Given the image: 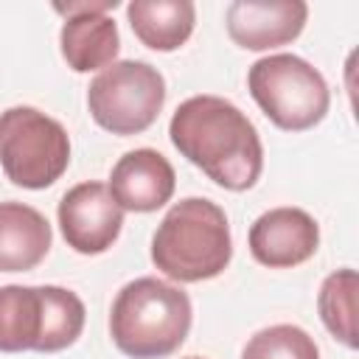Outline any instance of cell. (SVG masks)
I'll return each mask as SVG.
<instances>
[{"label":"cell","mask_w":359,"mask_h":359,"mask_svg":"<svg viewBox=\"0 0 359 359\" xmlns=\"http://www.w3.org/2000/svg\"><path fill=\"white\" fill-rule=\"evenodd\" d=\"M168 137L188 163L227 191L252 188L264 171L258 129L222 95L185 98L171 115Z\"/></svg>","instance_id":"6da1fadb"},{"label":"cell","mask_w":359,"mask_h":359,"mask_svg":"<svg viewBox=\"0 0 359 359\" xmlns=\"http://www.w3.org/2000/svg\"><path fill=\"white\" fill-rule=\"evenodd\" d=\"M233 258L227 213L205 199H180L151 236L154 266L180 283H199L222 275Z\"/></svg>","instance_id":"7a4b0ae2"},{"label":"cell","mask_w":359,"mask_h":359,"mask_svg":"<svg viewBox=\"0 0 359 359\" xmlns=\"http://www.w3.org/2000/svg\"><path fill=\"white\" fill-rule=\"evenodd\" d=\"M191 317L188 292L146 275L129 280L112 300L109 337L129 359H163L185 342Z\"/></svg>","instance_id":"3957f363"},{"label":"cell","mask_w":359,"mask_h":359,"mask_svg":"<svg viewBox=\"0 0 359 359\" xmlns=\"http://www.w3.org/2000/svg\"><path fill=\"white\" fill-rule=\"evenodd\" d=\"M84 303L65 286H0V351L56 353L84 331Z\"/></svg>","instance_id":"277c9868"},{"label":"cell","mask_w":359,"mask_h":359,"mask_svg":"<svg viewBox=\"0 0 359 359\" xmlns=\"http://www.w3.org/2000/svg\"><path fill=\"white\" fill-rule=\"evenodd\" d=\"M247 87L261 112L283 132H306L317 126L331 107L323 73L294 53L258 59L247 73Z\"/></svg>","instance_id":"5b68a950"},{"label":"cell","mask_w":359,"mask_h":359,"mask_svg":"<svg viewBox=\"0 0 359 359\" xmlns=\"http://www.w3.org/2000/svg\"><path fill=\"white\" fill-rule=\"evenodd\" d=\"M0 165L20 188L53 185L70 165L67 129L34 107H8L0 112Z\"/></svg>","instance_id":"8992f818"},{"label":"cell","mask_w":359,"mask_h":359,"mask_svg":"<svg viewBox=\"0 0 359 359\" xmlns=\"http://www.w3.org/2000/svg\"><path fill=\"white\" fill-rule=\"evenodd\" d=\"M165 104L163 73L140 59H123L104 67L87 87L93 121L121 137L146 132Z\"/></svg>","instance_id":"52a82bcc"},{"label":"cell","mask_w":359,"mask_h":359,"mask_svg":"<svg viewBox=\"0 0 359 359\" xmlns=\"http://www.w3.org/2000/svg\"><path fill=\"white\" fill-rule=\"evenodd\" d=\"M59 230L81 255L107 252L123 227V210L104 182H79L59 202Z\"/></svg>","instance_id":"ba28073f"},{"label":"cell","mask_w":359,"mask_h":359,"mask_svg":"<svg viewBox=\"0 0 359 359\" xmlns=\"http://www.w3.org/2000/svg\"><path fill=\"white\" fill-rule=\"evenodd\" d=\"M118 0H98V3H56L53 8L65 17L59 48L62 59L76 73H90L109 67L121 50V36L115 20L107 14L115 8Z\"/></svg>","instance_id":"9c48e42d"},{"label":"cell","mask_w":359,"mask_h":359,"mask_svg":"<svg viewBox=\"0 0 359 359\" xmlns=\"http://www.w3.org/2000/svg\"><path fill=\"white\" fill-rule=\"evenodd\" d=\"M247 244L261 266L292 269L317 252L320 227L300 208H272L252 222Z\"/></svg>","instance_id":"30bf717a"},{"label":"cell","mask_w":359,"mask_h":359,"mask_svg":"<svg viewBox=\"0 0 359 359\" xmlns=\"http://www.w3.org/2000/svg\"><path fill=\"white\" fill-rule=\"evenodd\" d=\"M309 20L303 0H233L224 22L230 39L244 50H269L300 36Z\"/></svg>","instance_id":"8fae6325"},{"label":"cell","mask_w":359,"mask_h":359,"mask_svg":"<svg viewBox=\"0 0 359 359\" xmlns=\"http://www.w3.org/2000/svg\"><path fill=\"white\" fill-rule=\"evenodd\" d=\"M174 168L171 163L154 149H135L126 151L109 174V194L121 205V210L132 213H151L163 208L174 196Z\"/></svg>","instance_id":"7c38bea8"},{"label":"cell","mask_w":359,"mask_h":359,"mask_svg":"<svg viewBox=\"0 0 359 359\" xmlns=\"http://www.w3.org/2000/svg\"><path fill=\"white\" fill-rule=\"evenodd\" d=\"M53 241L48 219L25 202H0V272H28Z\"/></svg>","instance_id":"4fadbf2b"},{"label":"cell","mask_w":359,"mask_h":359,"mask_svg":"<svg viewBox=\"0 0 359 359\" xmlns=\"http://www.w3.org/2000/svg\"><path fill=\"white\" fill-rule=\"evenodd\" d=\"M132 34L151 50H177L188 42L196 22L191 0H132L126 6Z\"/></svg>","instance_id":"5bb4252c"},{"label":"cell","mask_w":359,"mask_h":359,"mask_svg":"<svg viewBox=\"0 0 359 359\" xmlns=\"http://www.w3.org/2000/svg\"><path fill=\"white\" fill-rule=\"evenodd\" d=\"M356 289H359V278L356 269L345 266L331 272L317 294V311L323 325L331 331L334 339H339L345 348H356Z\"/></svg>","instance_id":"9a60e30c"},{"label":"cell","mask_w":359,"mask_h":359,"mask_svg":"<svg viewBox=\"0 0 359 359\" xmlns=\"http://www.w3.org/2000/svg\"><path fill=\"white\" fill-rule=\"evenodd\" d=\"M241 359H320L314 337L300 325L278 323L252 334L241 351Z\"/></svg>","instance_id":"2e32d148"},{"label":"cell","mask_w":359,"mask_h":359,"mask_svg":"<svg viewBox=\"0 0 359 359\" xmlns=\"http://www.w3.org/2000/svg\"><path fill=\"white\" fill-rule=\"evenodd\" d=\"M185 359H205V356H185Z\"/></svg>","instance_id":"e0dca14e"}]
</instances>
